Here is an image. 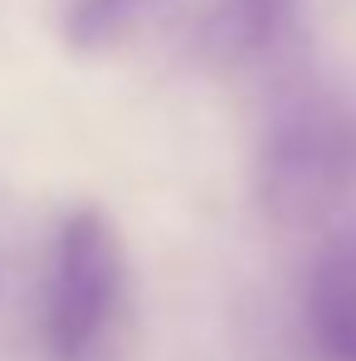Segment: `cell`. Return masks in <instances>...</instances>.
<instances>
[{"instance_id":"1","label":"cell","mask_w":356,"mask_h":361,"mask_svg":"<svg viewBox=\"0 0 356 361\" xmlns=\"http://www.w3.org/2000/svg\"><path fill=\"white\" fill-rule=\"evenodd\" d=\"M122 240L113 220L93 205L63 215L44 298V342L54 361H88L98 352L122 298Z\"/></svg>"},{"instance_id":"2","label":"cell","mask_w":356,"mask_h":361,"mask_svg":"<svg viewBox=\"0 0 356 361\" xmlns=\"http://www.w3.org/2000/svg\"><path fill=\"white\" fill-rule=\"evenodd\" d=\"M307 332L322 361H356V240L317 259L307 279Z\"/></svg>"},{"instance_id":"3","label":"cell","mask_w":356,"mask_h":361,"mask_svg":"<svg viewBox=\"0 0 356 361\" xmlns=\"http://www.w3.org/2000/svg\"><path fill=\"white\" fill-rule=\"evenodd\" d=\"M337 180H342L337 152L322 137H293L269 161V205L283 220H312L322 205H332Z\"/></svg>"},{"instance_id":"4","label":"cell","mask_w":356,"mask_h":361,"mask_svg":"<svg viewBox=\"0 0 356 361\" xmlns=\"http://www.w3.org/2000/svg\"><path fill=\"white\" fill-rule=\"evenodd\" d=\"M293 5L297 0H215V10L205 15L200 44H205L210 59L239 63L278 39V30L288 25Z\"/></svg>"},{"instance_id":"5","label":"cell","mask_w":356,"mask_h":361,"mask_svg":"<svg viewBox=\"0 0 356 361\" xmlns=\"http://www.w3.org/2000/svg\"><path fill=\"white\" fill-rule=\"evenodd\" d=\"M171 0H68L63 5V44L73 54H108L137 39Z\"/></svg>"}]
</instances>
